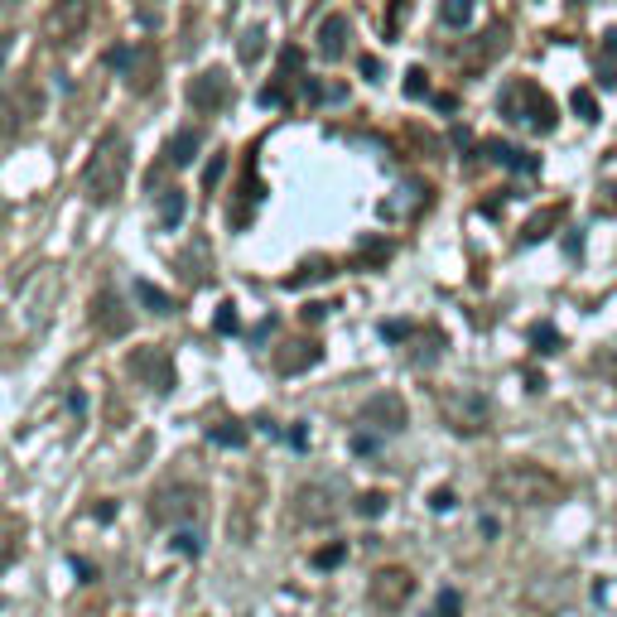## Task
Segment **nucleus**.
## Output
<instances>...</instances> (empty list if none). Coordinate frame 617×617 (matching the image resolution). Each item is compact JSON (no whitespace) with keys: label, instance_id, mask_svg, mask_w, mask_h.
Wrapping results in <instances>:
<instances>
[{"label":"nucleus","instance_id":"obj_1","mask_svg":"<svg viewBox=\"0 0 617 617\" xmlns=\"http://www.w3.org/2000/svg\"><path fill=\"white\" fill-rule=\"evenodd\" d=\"M126 179H131V140L121 131H107L92 145V155H87L82 193H87L92 203H111V198L126 188Z\"/></svg>","mask_w":617,"mask_h":617},{"label":"nucleus","instance_id":"obj_2","mask_svg":"<svg viewBox=\"0 0 617 617\" xmlns=\"http://www.w3.org/2000/svg\"><path fill=\"white\" fill-rule=\"evenodd\" d=\"M492 487H497V497L511 502V507H550V502H560L564 492H569L560 473H550L545 463H507L492 478Z\"/></svg>","mask_w":617,"mask_h":617},{"label":"nucleus","instance_id":"obj_3","mask_svg":"<svg viewBox=\"0 0 617 617\" xmlns=\"http://www.w3.org/2000/svg\"><path fill=\"white\" fill-rule=\"evenodd\" d=\"M54 304H58V275L54 270H39V275H29L25 285H20V295H15V304H10L5 323H15L20 343H29L34 333H44Z\"/></svg>","mask_w":617,"mask_h":617},{"label":"nucleus","instance_id":"obj_4","mask_svg":"<svg viewBox=\"0 0 617 617\" xmlns=\"http://www.w3.org/2000/svg\"><path fill=\"white\" fill-rule=\"evenodd\" d=\"M497 107H502V116L507 121H526L531 131H555V102L540 92V82L531 78H521V82H511V87H502V97H497Z\"/></svg>","mask_w":617,"mask_h":617},{"label":"nucleus","instance_id":"obj_5","mask_svg":"<svg viewBox=\"0 0 617 617\" xmlns=\"http://www.w3.org/2000/svg\"><path fill=\"white\" fill-rule=\"evenodd\" d=\"M44 111V87L34 78H20L10 82L5 92H0V140H15V135H25L34 126V116Z\"/></svg>","mask_w":617,"mask_h":617},{"label":"nucleus","instance_id":"obj_6","mask_svg":"<svg viewBox=\"0 0 617 617\" xmlns=\"http://www.w3.org/2000/svg\"><path fill=\"white\" fill-rule=\"evenodd\" d=\"M87 25H92V0H54L39 20V34H44V44L63 49V44L82 39Z\"/></svg>","mask_w":617,"mask_h":617},{"label":"nucleus","instance_id":"obj_7","mask_svg":"<svg viewBox=\"0 0 617 617\" xmlns=\"http://www.w3.org/2000/svg\"><path fill=\"white\" fill-rule=\"evenodd\" d=\"M439 415H444V425L454 434H483L492 425V405L478 391H463V386L439 396Z\"/></svg>","mask_w":617,"mask_h":617},{"label":"nucleus","instance_id":"obj_8","mask_svg":"<svg viewBox=\"0 0 617 617\" xmlns=\"http://www.w3.org/2000/svg\"><path fill=\"white\" fill-rule=\"evenodd\" d=\"M410 593H415V574L405 564L376 569L372 584H367V598H372V608H381V613H401L405 603H410Z\"/></svg>","mask_w":617,"mask_h":617},{"label":"nucleus","instance_id":"obj_9","mask_svg":"<svg viewBox=\"0 0 617 617\" xmlns=\"http://www.w3.org/2000/svg\"><path fill=\"white\" fill-rule=\"evenodd\" d=\"M198 487H188V483H169L160 487L155 497H150V516L160 521V526H184V521H193L198 516Z\"/></svg>","mask_w":617,"mask_h":617},{"label":"nucleus","instance_id":"obj_10","mask_svg":"<svg viewBox=\"0 0 617 617\" xmlns=\"http://www.w3.org/2000/svg\"><path fill=\"white\" fill-rule=\"evenodd\" d=\"M227 92H232V78L222 68H208V73H198V78L188 82V102H193V111H203V116L227 107Z\"/></svg>","mask_w":617,"mask_h":617},{"label":"nucleus","instance_id":"obj_11","mask_svg":"<svg viewBox=\"0 0 617 617\" xmlns=\"http://www.w3.org/2000/svg\"><path fill=\"white\" fill-rule=\"evenodd\" d=\"M295 516H299V521H309V526H328V521L338 516L333 487H323V483L299 487V492H295Z\"/></svg>","mask_w":617,"mask_h":617},{"label":"nucleus","instance_id":"obj_12","mask_svg":"<svg viewBox=\"0 0 617 617\" xmlns=\"http://www.w3.org/2000/svg\"><path fill=\"white\" fill-rule=\"evenodd\" d=\"M131 372L145 376L150 381V391H174V362H169V352H135L131 357Z\"/></svg>","mask_w":617,"mask_h":617},{"label":"nucleus","instance_id":"obj_13","mask_svg":"<svg viewBox=\"0 0 617 617\" xmlns=\"http://www.w3.org/2000/svg\"><path fill=\"white\" fill-rule=\"evenodd\" d=\"M362 425H376V430H386V434L405 430V401L401 396H372V401L362 405Z\"/></svg>","mask_w":617,"mask_h":617},{"label":"nucleus","instance_id":"obj_14","mask_svg":"<svg viewBox=\"0 0 617 617\" xmlns=\"http://www.w3.org/2000/svg\"><path fill=\"white\" fill-rule=\"evenodd\" d=\"M92 323L107 333V338H116V333H126L131 328V314H126V304H121V295H111V290H102V295L92 299Z\"/></svg>","mask_w":617,"mask_h":617},{"label":"nucleus","instance_id":"obj_15","mask_svg":"<svg viewBox=\"0 0 617 617\" xmlns=\"http://www.w3.org/2000/svg\"><path fill=\"white\" fill-rule=\"evenodd\" d=\"M348 39H352L348 15H323V25H319V54L328 58V63L348 54Z\"/></svg>","mask_w":617,"mask_h":617},{"label":"nucleus","instance_id":"obj_16","mask_svg":"<svg viewBox=\"0 0 617 617\" xmlns=\"http://www.w3.org/2000/svg\"><path fill=\"white\" fill-rule=\"evenodd\" d=\"M20 550H25V521L20 516H0V569H10L20 560Z\"/></svg>","mask_w":617,"mask_h":617},{"label":"nucleus","instance_id":"obj_17","mask_svg":"<svg viewBox=\"0 0 617 617\" xmlns=\"http://www.w3.org/2000/svg\"><path fill=\"white\" fill-rule=\"evenodd\" d=\"M483 150L492 155L497 164H511V169H536V155H526V150H511V145H502V140H483Z\"/></svg>","mask_w":617,"mask_h":617},{"label":"nucleus","instance_id":"obj_18","mask_svg":"<svg viewBox=\"0 0 617 617\" xmlns=\"http://www.w3.org/2000/svg\"><path fill=\"white\" fill-rule=\"evenodd\" d=\"M598 78L617 82V29H608V34H603V49H598Z\"/></svg>","mask_w":617,"mask_h":617},{"label":"nucleus","instance_id":"obj_19","mask_svg":"<svg viewBox=\"0 0 617 617\" xmlns=\"http://www.w3.org/2000/svg\"><path fill=\"white\" fill-rule=\"evenodd\" d=\"M560 217H564V203H555V208H545V213H540V217H531L521 237H526V242H540V237H550V227H555Z\"/></svg>","mask_w":617,"mask_h":617},{"label":"nucleus","instance_id":"obj_20","mask_svg":"<svg viewBox=\"0 0 617 617\" xmlns=\"http://www.w3.org/2000/svg\"><path fill=\"white\" fill-rule=\"evenodd\" d=\"M198 145H203V135H198V131H179L174 140H169V164H188Z\"/></svg>","mask_w":617,"mask_h":617},{"label":"nucleus","instance_id":"obj_21","mask_svg":"<svg viewBox=\"0 0 617 617\" xmlns=\"http://www.w3.org/2000/svg\"><path fill=\"white\" fill-rule=\"evenodd\" d=\"M439 20L449 29H463L473 20V0H444V5H439Z\"/></svg>","mask_w":617,"mask_h":617},{"label":"nucleus","instance_id":"obj_22","mask_svg":"<svg viewBox=\"0 0 617 617\" xmlns=\"http://www.w3.org/2000/svg\"><path fill=\"white\" fill-rule=\"evenodd\" d=\"M569 107L579 111V121H598V97H593L589 87H574V97H569Z\"/></svg>","mask_w":617,"mask_h":617},{"label":"nucleus","instance_id":"obj_23","mask_svg":"<svg viewBox=\"0 0 617 617\" xmlns=\"http://www.w3.org/2000/svg\"><path fill=\"white\" fill-rule=\"evenodd\" d=\"M531 343H536V352H560V333L550 323H536L531 328Z\"/></svg>","mask_w":617,"mask_h":617},{"label":"nucleus","instance_id":"obj_24","mask_svg":"<svg viewBox=\"0 0 617 617\" xmlns=\"http://www.w3.org/2000/svg\"><path fill=\"white\" fill-rule=\"evenodd\" d=\"M458 613H463V598H458L454 589H444L439 598H434V613L430 617H458Z\"/></svg>","mask_w":617,"mask_h":617},{"label":"nucleus","instance_id":"obj_25","mask_svg":"<svg viewBox=\"0 0 617 617\" xmlns=\"http://www.w3.org/2000/svg\"><path fill=\"white\" fill-rule=\"evenodd\" d=\"M179 213H184V193L169 188V193H164V227H179Z\"/></svg>","mask_w":617,"mask_h":617},{"label":"nucleus","instance_id":"obj_26","mask_svg":"<svg viewBox=\"0 0 617 617\" xmlns=\"http://www.w3.org/2000/svg\"><path fill=\"white\" fill-rule=\"evenodd\" d=\"M261 39H266V29H261V25L246 29V39H242V58H246V63H256V58H261Z\"/></svg>","mask_w":617,"mask_h":617},{"label":"nucleus","instance_id":"obj_27","mask_svg":"<svg viewBox=\"0 0 617 617\" xmlns=\"http://www.w3.org/2000/svg\"><path fill=\"white\" fill-rule=\"evenodd\" d=\"M140 299H150L160 314H169V295H164V290H155V285H140Z\"/></svg>","mask_w":617,"mask_h":617},{"label":"nucleus","instance_id":"obj_28","mask_svg":"<svg viewBox=\"0 0 617 617\" xmlns=\"http://www.w3.org/2000/svg\"><path fill=\"white\" fill-rule=\"evenodd\" d=\"M405 92H410V97H420V92H425V87H430V82H425V73H420V68H410V73H405Z\"/></svg>","mask_w":617,"mask_h":617},{"label":"nucleus","instance_id":"obj_29","mask_svg":"<svg viewBox=\"0 0 617 617\" xmlns=\"http://www.w3.org/2000/svg\"><path fill=\"white\" fill-rule=\"evenodd\" d=\"M338 560H343V545H333V550H323L319 555V564H338Z\"/></svg>","mask_w":617,"mask_h":617},{"label":"nucleus","instance_id":"obj_30","mask_svg":"<svg viewBox=\"0 0 617 617\" xmlns=\"http://www.w3.org/2000/svg\"><path fill=\"white\" fill-rule=\"evenodd\" d=\"M5 58H10V34H0V68H5Z\"/></svg>","mask_w":617,"mask_h":617},{"label":"nucleus","instance_id":"obj_31","mask_svg":"<svg viewBox=\"0 0 617 617\" xmlns=\"http://www.w3.org/2000/svg\"><path fill=\"white\" fill-rule=\"evenodd\" d=\"M574 5H589V0H574Z\"/></svg>","mask_w":617,"mask_h":617}]
</instances>
